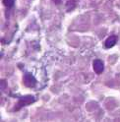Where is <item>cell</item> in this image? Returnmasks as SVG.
<instances>
[{"label": "cell", "mask_w": 120, "mask_h": 122, "mask_svg": "<svg viewBox=\"0 0 120 122\" xmlns=\"http://www.w3.org/2000/svg\"><path fill=\"white\" fill-rule=\"evenodd\" d=\"M24 84H25V86L26 87H29V88H33L35 86V84H36V80L35 79V77L32 75V74H30V73H27L25 74L24 76Z\"/></svg>", "instance_id": "cell-1"}, {"label": "cell", "mask_w": 120, "mask_h": 122, "mask_svg": "<svg viewBox=\"0 0 120 122\" xmlns=\"http://www.w3.org/2000/svg\"><path fill=\"white\" fill-rule=\"evenodd\" d=\"M34 102H35V98L32 96H27V97H22L21 100L19 101V102L17 103V105H18L17 109L20 108V107H23V106H25V105H28L29 103H32Z\"/></svg>", "instance_id": "cell-2"}, {"label": "cell", "mask_w": 120, "mask_h": 122, "mask_svg": "<svg viewBox=\"0 0 120 122\" xmlns=\"http://www.w3.org/2000/svg\"><path fill=\"white\" fill-rule=\"evenodd\" d=\"M116 41H117V36H110L109 37H107L105 40V41H104V47L105 48L113 47L116 43Z\"/></svg>", "instance_id": "cell-3"}, {"label": "cell", "mask_w": 120, "mask_h": 122, "mask_svg": "<svg viewBox=\"0 0 120 122\" xmlns=\"http://www.w3.org/2000/svg\"><path fill=\"white\" fill-rule=\"evenodd\" d=\"M93 66H94V70L96 74H101L103 72V63L101 60L95 59L93 63Z\"/></svg>", "instance_id": "cell-4"}, {"label": "cell", "mask_w": 120, "mask_h": 122, "mask_svg": "<svg viewBox=\"0 0 120 122\" xmlns=\"http://www.w3.org/2000/svg\"><path fill=\"white\" fill-rule=\"evenodd\" d=\"M14 1L15 0H3V4L6 7H11V6H13Z\"/></svg>", "instance_id": "cell-5"}, {"label": "cell", "mask_w": 120, "mask_h": 122, "mask_svg": "<svg viewBox=\"0 0 120 122\" xmlns=\"http://www.w3.org/2000/svg\"><path fill=\"white\" fill-rule=\"evenodd\" d=\"M53 1H54V2L56 3V4H58V3L60 2V1H61V0H53Z\"/></svg>", "instance_id": "cell-6"}]
</instances>
